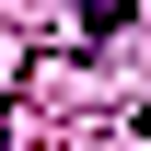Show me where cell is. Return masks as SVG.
<instances>
[{"label": "cell", "instance_id": "1", "mask_svg": "<svg viewBox=\"0 0 151 151\" xmlns=\"http://www.w3.org/2000/svg\"><path fill=\"white\" fill-rule=\"evenodd\" d=\"M81 23H93V35H116V23H128V0H81Z\"/></svg>", "mask_w": 151, "mask_h": 151}]
</instances>
